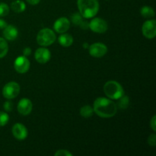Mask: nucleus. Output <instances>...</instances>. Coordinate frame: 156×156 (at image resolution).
I'll list each match as a JSON object with an SVG mask.
<instances>
[{"label": "nucleus", "mask_w": 156, "mask_h": 156, "mask_svg": "<svg viewBox=\"0 0 156 156\" xmlns=\"http://www.w3.org/2000/svg\"><path fill=\"white\" fill-rule=\"evenodd\" d=\"M26 1L31 5H36L41 2V0H26Z\"/></svg>", "instance_id": "nucleus-30"}, {"label": "nucleus", "mask_w": 156, "mask_h": 156, "mask_svg": "<svg viewBox=\"0 0 156 156\" xmlns=\"http://www.w3.org/2000/svg\"><path fill=\"white\" fill-rule=\"evenodd\" d=\"M9 51V45L5 38L0 37V59L6 56Z\"/></svg>", "instance_id": "nucleus-19"}, {"label": "nucleus", "mask_w": 156, "mask_h": 156, "mask_svg": "<svg viewBox=\"0 0 156 156\" xmlns=\"http://www.w3.org/2000/svg\"><path fill=\"white\" fill-rule=\"evenodd\" d=\"M11 9L14 12L21 13L25 10V3L21 0H15V1L12 2V4H11Z\"/></svg>", "instance_id": "nucleus-16"}, {"label": "nucleus", "mask_w": 156, "mask_h": 156, "mask_svg": "<svg viewBox=\"0 0 156 156\" xmlns=\"http://www.w3.org/2000/svg\"><path fill=\"white\" fill-rule=\"evenodd\" d=\"M31 49L30 48V47H25V48L23 50V55H24V56H30V53H31Z\"/></svg>", "instance_id": "nucleus-28"}, {"label": "nucleus", "mask_w": 156, "mask_h": 156, "mask_svg": "<svg viewBox=\"0 0 156 156\" xmlns=\"http://www.w3.org/2000/svg\"><path fill=\"white\" fill-rule=\"evenodd\" d=\"M18 30L15 26L10 24L3 29V36L5 39L9 41H13L18 37Z\"/></svg>", "instance_id": "nucleus-14"}, {"label": "nucleus", "mask_w": 156, "mask_h": 156, "mask_svg": "<svg viewBox=\"0 0 156 156\" xmlns=\"http://www.w3.org/2000/svg\"><path fill=\"white\" fill-rule=\"evenodd\" d=\"M150 127L152 128V129L154 131V132H155L156 131V117H155V115H154L153 117H152V118L151 119Z\"/></svg>", "instance_id": "nucleus-27"}, {"label": "nucleus", "mask_w": 156, "mask_h": 156, "mask_svg": "<svg viewBox=\"0 0 156 156\" xmlns=\"http://www.w3.org/2000/svg\"><path fill=\"white\" fill-rule=\"evenodd\" d=\"M9 120V116L6 112L0 111V126H5Z\"/></svg>", "instance_id": "nucleus-22"}, {"label": "nucleus", "mask_w": 156, "mask_h": 156, "mask_svg": "<svg viewBox=\"0 0 156 156\" xmlns=\"http://www.w3.org/2000/svg\"><path fill=\"white\" fill-rule=\"evenodd\" d=\"M119 101L117 103V108H120V109H126L129 105V98L128 96L124 95L123 94L122 97H120L118 99Z\"/></svg>", "instance_id": "nucleus-20"}, {"label": "nucleus", "mask_w": 156, "mask_h": 156, "mask_svg": "<svg viewBox=\"0 0 156 156\" xmlns=\"http://www.w3.org/2000/svg\"><path fill=\"white\" fill-rule=\"evenodd\" d=\"M3 108H4L5 111H7V112L12 111V108H13V104L11 101H7L5 102L4 105H3Z\"/></svg>", "instance_id": "nucleus-26"}, {"label": "nucleus", "mask_w": 156, "mask_h": 156, "mask_svg": "<svg viewBox=\"0 0 156 156\" xmlns=\"http://www.w3.org/2000/svg\"><path fill=\"white\" fill-rule=\"evenodd\" d=\"M14 68L17 73L21 74L26 73L30 69V61L28 60L27 56H18L14 62Z\"/></svg>", "instance_id": "nucleus-7"}, {"label": "nucleus", "mask_w": 156, "mask_h": 156, "mask_svg": "<svg viewBox=\"0 0 156 156\" xmlns=\"http://www.w3.org/2000/svg\"><path fill=\"white\" fill-rule=\"evenodd\" d=\"M79 13L84 18H91L95 16L99 10L98 0H78Z\"/></svg>", "instance_id": "nucleus-2"}, {"label": "nucleus", "mask_w": 156, "mask_h": 156, "mask_svg": "<svg viewBox=\"0 0 156 156\" xmlns=\"http://www.w3.org/2000/svg\"><path fill=\"white\" fill-rule=\"evenodd\" d=\"M142 33L143 36L148 39H152L156 36V21L155 19L148 20L142 27Z\"/></svg>", "instance_id": "nucleus-9"}, {"label": "nucleus", "mask_w": 156, "mask_h": 156, "mask_svg": "<svg viewBox=\"0 0 156 156\" xmlns=\"http://www.w3.org/2000/svg\"><path fill=\"white\" fill-rule=\"evenodd\" d=\"M89 54L95 58H101L108 53V47L102 43H94L88 47Z\"/></svg>", "instance_id": "nucleus-8"}, {"label": "nucleus", "mask_w": 156, "mask_h": 156, "mask_svg": "<svg viewBox=\"0 0 156 156\" xmlns=\"http://www.w3.org/2000/svg\"><path fill=\"white\" fill-rule=\"evenodd\" d=\"M104 92L110 99L118 100L124 94V90L119 82L111 80L107 82L104 85Z\"/></svg>", "instance_id": "nucleus-3"}, {"label": "nucleus", "mask_w": 156, "mask_h": 156, "mask_svg": "<svg viewBox=\"0 0 156 156\" xmlns=\"http://www.w3.org/2000/svg\"><path fill=\"white\" fill-rule=\"evenodd\" d=\"M80 114L85 118H89L94 114V110L90 105H85L80 109Z\"/></svg>", "instance_id": "nucleus-18"}, {"label": "nucleus", "mask_w": 156, "mask_h": 156, "mask_svg": "<svg viewBox=\"0 0 156 156\" xmlns=\"http://www.w3.org/2000/svg\"><path fill=\"white\" fill-rule=\"evenodd\" d=\"M89 28L97 34H103L108 30V24L105 20L101 18H94L88 24Z\"/></svg>", "instance_id": "nucleus-6"}, {"label": "nucleus", "mask_w": 156, "mask_h": 156, "mask_svg": "<svg viewBox=\"0 0 156 156\" xmlns=\"http://www.w3.org/2000/svg\"><path fill=\"white\" fill-rule=\"evenodd\" d=\"M148 144L150 146H156V135L155 133L151 134L148 138Z\"/></svg>", "instance_id": "nucleus-25"}, {"label": "nucleus", "mask_w": 156, "mask_h": 156, "mask_svg": "<svg viewBox=\"0 0 156 156\" xmlns=\"http://www.w3.org/2000/svg\"><path fill=\"white\" fill-rule=\"evenodd\" d=\"M35 59L37 62L41 64H45L49 62L51 58L50 51L46 47H40L35 51Z\"/></svg>", "instance_id": "nucleus-11"}, {"label": "nucleus", "mask_w": 156, "mask_h": 156, "mask_svg": "<svg viewBox=\"0 0 156 156\" xmlns=\"http://www.w3.org/2000/svg\"><path fill=\"white\" fill-rule=\"evenodd\" d=\"M84 21V18L81 15L80 13H74L72 15V22L76 25L80 26L81 24Z\"/></svg>", "instance_id": "nucleus-21"}, {"label": "nucleus", "mask_w": 156, "mask_h": 156, "mask_svg": "<svg viewBox=\"0 0 156 156\" xmlns=\"http://www.w3.org/2000/svg\"><path fill=\"white\" fill-rule=\"evenodd\" d=\"M56 36L53 30L50 28H43L37 35V42L40 46L48 47L56 41Z\"/></svg>", "instance_id": "nucleus-4"}, {"label": "nucleus", "mask_w": 156, "mask_h": 156, "mask_svg": "<svg viewBox=\"0 0 156 156\" xmlns=\"http://www.w3.org/2000/svg\"><path fill=\"white\" fill-rule=\"evenodd\" d=\"M18 113L23 116H27L30 114L33 109V104L28 98H22L19 101L17 106Z\"/></svg>", "instance_id": "nucleus-12"}, {"label": "nucleus", "mask_w": 156, "mask_h": 156, "mask_svg": "<svg viewBox=\"0 0 156 156\" xmlns=\"http://www.w3.org/2000/svg\"><path fill=\"white\" fill-rule=\"evenodd\" d=\"M9 13V6L6 3H0V17H5Z\"/></svg>", "instance_id": "nucleus-23"}, {"label": "nucleus", "mask_w": 156, "mask_h": 156, "mask_svg": "<svg viewBox=\"0 0 156 156\" xmlns=\"http://www.w3.org/2000/svg\"><path fill=\"white\" fill-rule=\"evenodd\" d=\"M55 156H73V154L68 150H64V149H59L56 151V153L54 154Z\"/></svg>", "instance_id": "nucleus-24"}, {"label": "nucleus", "mask_w": 156, "mask_h": 156, "mask_svg": "<svg viewBox=\"0 0 156 156\" xmlns=\"http://www.w3.org/2000/svg\"><path fill=\"white\" fill-rule=\"evenodd\" d=\"M7 25L8 24H7V23H6V21H5V20L1 19V18H0V30H2V29H4Z\"/></svg>", "instance_id": "nucleus-29"}, {"label": "nucleus", "mask_w": 156, "mask_h": 156, "mask_svg": "<svg viewBox=\"0 0 156 156\" xmlns=\"http://www.w3.org/2000/svg\"><path fill=\"white\" fill-rule=\"evenodd\" d=\"M59 44L63 47H69L73 44V37L69 34L62 33L58 38Z\"/></svg>", "instance_id": "nucleus-15"}, {"label": "nucleus", "mask_w": 156, "mask_h": 156, "mask_svg": "<svg viewBox=\"0 0 156 156\" xmlns=\"http://www.w3.org/2000/svg\"><path fill=\"white\" fill-rule=\"evenodd\" d=\"M93 110L98 116L103 118H110L117 114V106L112 99L108 98H98L93 105Z\"/></svg>", "instance_id": "nucleus-1"}, {"label": "nucleus", "mask_w": 156, "mask_h": 156, "mask_svg": "<svg viewBox=\"0 0 156 156\" xmlns=\"http://www.w3.org/2000/svg\"><path fill=\"white\" fill-rule=\"evenodd\" d=\"M140 14L145 18H153L155 15L154 9L152 7H150V6L146 5L141 8V9H140Z\"/></svg>", "instance_id": "nucleus-17"}, {"label": "nucleus", "mask_w": 156, "mask_h": 156, "mask_svg": "<svg viewBox=\"0 0 156 156\" xmlns=\"http://www.w3.org/2000/svg\"><path fill=\"white\" fill-rule=\"evenodd\" d=\"M20 93V85L16 82H9L2 88V95L8 100L14 99Z\"/></svg>", "instance_id": "nucleus-5"}, {"label": "nucleus", "mask_w": 156, "mask_h": 156, "mask_svg": "<svg viewBox=\"0 0 156 156\" xmlns=\"http://www.w3.org/2000/svg\"><path fill=\"white\" fill-rule=\"evenodd\" d=\"M12 134L16 140H24L27 138L28 135V131L24 124L20 123H17L14 124L12 129Z\"/></svg>", "instance_id": "nucleus-10"}, {"label": "nucleus", "mask_w": 156, "mask_h": 156, "mask_svg": "<svg viewBox=\"0 0 156 156\" xmlns=\"http://www.w3.org/2000/svg\"><path fill=\"white\" fill-rule=\"evenodd\" d=\"M70 21L67 18L62 17L56 20L53 24V29L59 34L66 33L70 27Z\"/></svg>", "instance_id": "nucleus-13"}]
</instances>
